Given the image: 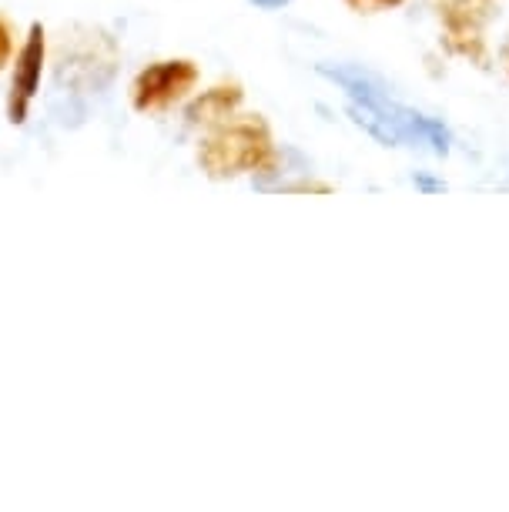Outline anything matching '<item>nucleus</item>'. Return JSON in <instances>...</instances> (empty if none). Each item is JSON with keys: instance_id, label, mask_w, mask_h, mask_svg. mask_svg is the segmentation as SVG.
Instances as JSON below:
<instances>
[{"instance_id": "7", "label": "nucleus", "mask_w": 509, "mask_h": 512, "mask_svg": "<svg viewBox=\"0 0 509 512\" xmlns=\"http://www.w3.org/2000/svg\"><path fill=\"white\" fill-rule=\"evenodd\" d=\"M345 4H349L355 14H379V11H392V7H399L402 0H345Z\"/></svg>"}, {"instance_id": "2", "label": "nucleus", "mask_w": 509, "mask_h": 512, "mask_svg": "<svg viewBox=\"0 0 509 512\" xmlns=\"http://www.w3.org/2000/svg\"><path fill=\"white\" fill-rule=\"evenodd\" d=\"M275 161V144L268 124L258 118H225L201 141L198 164L208 178H235L245 171H262Z\"/></svg>"}, {"instance_id": "5", "label": "nucleus", "mask_w": 509, "mask_h": 512, "mask_svg": "<svg viewBox=\"0 0 509 512\" xmlns=\"http://www.w3.org/2000/svg\"><path fill=\"white\" fill-rule=\"evenodd\" d=\"M493 0H439V14L446 24V41L456 54L486 61L483 51V21Z\"/></svg>"}, {"instance_id": "1", "label": "nucleus", "mask_w": 509, "mask_h": 512, "mask_svg": "<svg viewBox=\"0 0 509 512\" xmlns=\"http://www.w3.org/2000/svg\"><path fill=\"white\" fill-rule=\"evenodd\" d=\"M319 74L339 84L349 98V114L362 131L392 148H429L432 154L449 151V131L436 118L412 111L396 101L382 77L359 64H319Z\"/></svg>"}, {"instance_id": "9", "label": "nucleus", "mask_w": 509, "mask_h": 512, "mask_svg": "<svg viewBox=\"0 0 509 512\" xmlns=\"http://www.w3.org/2000/svg\"><path fill=\"white\" fill-rule=\"evenodd\" d=\"M255 7H262V11H278V7H285L288 0H252Z\"/></svg>"}, {"instance_id": "10", "label": "nucleus", "mask_w": 509, "mask_h": 512, "mask_svg": "<svg viewBox=\"0 0 509 512\" xmlns=\"http://www.w3.org/2000/svg\"><path fill=\"white\" fill-rule=\"evenodd\" d=\"M503 61H506V71H509V41H506V51H503Z\"/></svg>"}, {"instance_id": "4", "label": "nucleus", "mask_w": 509, "mask_h": 512, "mask_svg": "<svg viewBox=\"0 0 509 512\" xmlns=\"http://www.w3.org/2000/svg\"><path fill=\"white\" fill-rule=\"evenodd\" d=\"M41 71H44V27L31 24L27 41L14 61L11 94H7V118H11V124H24L27 114H31V104L37 101V91H41Z\"/></svg>"}, {"instance_id": "6", "label": "nucleus", "mask_w": 509, "mask_h": 512, "mask_svg": "<svg viewBox=\"0 0 509 512\" xmlns=\"http://www.w3.org/2000/svg\"><path fill=\"white\" fill-rule=\"evenodd\" d=\"M242 104V88L238 84H222L215 91H205L201 98L188 108V121L191 124H218L225 118H232L235 108Z\"/></svg>"}, {"instance_id": "3", "label": "nucleus", "mask_w": 509, "mask_h": 512, "mask_svg": "<svg viewBox=\"0 0 509 512\" xmlns=\"http://www.w3.org/2000/svg\"><path fill=\"white\" fill-rule=\"evenodd\" d=\"M198 84V67L191 61H158L134 77L131 101L134 111L141 114H161L171 104L185 101Z\"/></svg>"}, {"instance_id": "8", "label": "nucleus", "mask_w": 509, "mask_h": 512, "mask_svg": "<svg viewBox=\"0 0 509 512\" xmlns=\"http://www.w3.org/2000/svg\"><path fill=\"white\" fill-rule=\"evenodd\" d=\"M11 51H14V37H11V27L0 21V71H4V64L11 61Z\"/></svg>"}]
</instances>
